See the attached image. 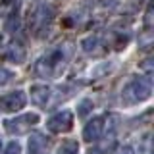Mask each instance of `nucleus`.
Returning <instances> with one entry per match:
<instances>
[{
    "instance_id": "0eeeda50",
    "label": "nucleus",
    "mask_w": 154,
    "mask_h": 154,
    "mask_svg": "<svg viewBox=\"0 0 154 154\" xmlns=\"http://www.w3.org/2000/svg\"><path fill=\"white\" fill-rule=\"evenodd\" d=\"M50 98V89L46 85H33L31 87V102L37 106H46Z\"/></svg>"
},
{
    "instance_id": "1a4fd4ad",
    "label": "nucleus",
    "mask_w": 154,
    "mask_h": 154,
    "mask_svg": "<svg viewBox=\"0 0 154 154\" xmlns=\"http://www.w3.org/2000/svg\"><path fill=\"white\" fill-rule=\"evenodd\" d=\"M46 148V141L41 135H31L29 139V154H42Z\"/></svg>"
},
{
    "instance_id": "20e7f679",
    "label": "nucleus",
    "mask_w": 154,
    "mask_h": 154,
    "mask_svg": "<svg viewBox=\"0 0 154 154\" xmlns=\"http://www.w3.org/2000/svg\"><path fill=\"white\" fill-rule=\"evenodd\" d=\"M48 129H50L52 133H66L71 129V125H73V114L64 110V112H58L54 114L50 119H48Z\"/></svg>"
},
{
    "instance_id": "f03ea898",
    "label": "nucleus",
    "mask_w": 154,
    "mask_h": 154,
    "mask_svg": "<svg viewBox=\"0 0 154 154\" xmlns=\"http://www.w3.org/2000/svg\"><path fill=\"white\" fill-rule=\"evenodd\" d=\"M150 96V83L143 77H137L123 89V98L127 102H141Z\"/></svg>"
},
{
    "instance_id": "f257e3e1",
    "label": "nucleus",
    "mask_w": 154,
    "mask_h": 154,
    "mask_svg": "<svg viewBox=\"0 0 154 154\" xmlns=\"http://www.w3.org/2000/svg\"><path fill=\"white\" fill-rule=\"evenodd\" d=\"M62 66H64V52L62 48H56V50H50L45 58H41V62L37 64V73L41 77H50L58 73Z\"/></svg>"
},
{
    "instance_id": "2eb2a0df",
    "label": "nucleus",
    "mask_w": 154,
    "mask_h": 154,
    "mask_svg": "<svg viewBox=\"0 0 154 154\" xmlns=\"http://www.w3.org/2000/svg\"><path fill=\"white\" fill-rule=\"evenodd\" d=\"M141 69H144L146 73H150V71H152V62L150 60H144V64H141Z\"/></svg>"
},
{
    "instance_id": "423d86ee",
    "label": "nucleus",
    "mask_w": 154,
    "mask_h": 154,
    "mask_svg": "<svg viewBox=\"0 0 154 154\" xmlns=\"http://www.w3.org/2000/svg\"><path fill=\"white\" fill-rule=\"evenodd\" d=\"M102 131H104V118H94L85 125L83 139H87V141H98Z\"/></svg>"
},
{
    "instance_id": "39448f33",
    "label": "nucleus",
    "mask_w": 154,
    "mask_h": 154,
    "mask_svg": "<svg viewBox=\"0 0 154 154\" xmlns=\"http://www.w3.org/2000/svg\"><path fill=\"white\" fill-rule=\"evenodd\" d=\"M23 106H25V94L21 91H14V93L0 96V108L6 110V112H16Z\"/></svg>"
},
{
    "instance_id": "6e6552de",
    "label": "nucleus",
    "mask_w": 154,
    "mask_h": 154,
    "mask_svg": "<svg viewBox=\"0 0 154 154\" xmlns=\"http://www.w3.org/2000/svg\"><path fill=\"white\" fill-rule=\"evenodd\" d=\"M4 58L16 62V64H21V62L25 60V48L21 45H12V46H8L6 52H4Z\"/></svg>"
},
{
    "instance_id": "ddd939ff",
    "label": "nucleus",
    "mask_w": 154,
    "mask_h": 154,
    "mask_svg": "<svg viewBox=\"0 0 154 154\" xmlns=\"http://www.w3.org/2000/svg\"><path fill=\"white\" fill-rule=\"evenodd\" d=\"M4 154H19V144L17 143H10Z\"/></svg>"
},
{
    "instance_id": "f8f14e48",
    "label": "nucleus",
    "mask_w": 154,
    "mask_h": 154,
    "mask_svg": "<svg viewBox=\"0 0 154 154\" xmlns=\"http://www.w3.org/2000/svg\"><path fill=\"white\" fill-rule=\"evenodd\" d=\"M14 77V73L10 69H6V67H0V85H6L10 83V79Z\"/></svg>"
},
{
    "instance_id": "9d476101",
    "label": "nucleus",
    "mask_w": 154,
    "mask_h": 154,
    "mask_svg": "<svg viewBox=\"0 0 154 154\" xmlns=\"http://www.w3.org/2000/svg\"><path fill=\"white\" fill-rule=\"evenodd\" d=\"M19 8V0H2L0 2V14L2 16H14L16 10Z\"/></svg>"
},
{
    "instance_id": "9b49d317",
    "label": "nucleus",
    "mask_w": 154,
    "mask_h": 154,
    "mask_svg": "<svg viewBox=\"0 0 154 154\" xmlns=\"http://www.w3.org/2000/svg\"><path fill=\"white\" fill-rule=\"evenodd\" d=\"M77 152H79V144L75 141H66L58 148V154H77Z\"/></svg>"
},
{
    "instance_id": "4468645a",
    "label": "nucleus",
    "mask_w": 154,
    "mask_h": 154,
    "mask_svg": "<svg viewBox=\"0 0 154 154\" xmlns=\"http://www.w3.org/2000/svg\"><path fill=\"white\" fill-rule=\"evenodd\" d=\"M89 106H91V100H83V102H81L79 116H87V112H89Z\"/></svg>"
},
{
    "instance_id": "dca6fc26",
    "label": "nucleus",
    "mask_w": 154,
    "mask_h": 154,
    "mask_svg": "<svg viewBox=\"0 0 154 154\" xmlns=\"http://www.w3.org/2000/svg\"><path fill=\"white\" fill-rule=\"evenodd\" d=\"M116 154H135V150H133L131 146H123V148H119Z\"/></svg>"
},
{
    "instance_id": "7ed1b4c3",
    "label": "nucleus",
    "mask_w": 154,
    "mask_h": 154,
    "mask_svg": "<svg viewBox=\"0 0 154 154\" xmlns=\"http://www.w3.org/2000/svg\"><path fill=\"white\" fill-rule=\"evenodd\" d=\"M37 122H38V116L37 114H25V116H19V118H16V119H8L4 125H6V131L8 133H12V135H23V133H27Z\"/></svg>"
}]
</instances>
